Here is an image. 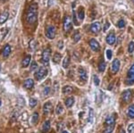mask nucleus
Returning a JSON list of instances; mask_svg holds the SVG:
<instances>
[{
	"label": "nucleus",
	"mask_w": 134,
	"mask_h": 133,
	"mask_svg": "<svg viewBox=\"0 0 134 133\" xmlns=\"http://www.w3.org/2000/svg\"><path fill=\"white\" fill-rule=\"evenodd\" d=\"M51 56V48H46L42 53V62L45 65H48L49 64V60H50Z\"/></svg>",
	"instance_id": "nucleus-3"
},
{
	"label": "nucleus",
	"mask_w": 134,
	"mask_h": 133,
	"mask_svg": "<svg viewBox=\"0 0 134 133\" xmlns=\"http://www.w3.org/2000/svg\"><path fill=\"white\" fill-rule=\"evenodd\" d=\"M106 57L108 60H110L112 58V51L110 49L106 50Z\"/></svg>",
	"instance_id": "nucleus-38"
},
{
	"label": "nucleus",
	"mask_w": 134,
	"mask_h": 133,
	"mask_svg": "<svg viewBox=\"0 0 134 133\" xmlns=\"http://www.w3.org/2000/svg\"><path fill=\"white\" fill-rule=\"evenodd\" d=\"M56 28L52 25H49L46 27V37L49 40H54V36H56Z\"/></svg>",
	"instance_id": "nucleus-5"
},
{
	"label": "nucleus",
	"mask_w": 134,
	"mask_h": 133,
	"mask_svg": "<svg viewBox=\"0 0 134 133\" xmlns=\"http://www.w3.org/2000/svg\"><path fill=\"white\" fill-rule=\"evenodd\" d=\"M114 122H115L114 118L112 115H109L106 119V126H108V125H114Z\"/></svg>",
	"instance_id": "nucleus-20"
},
{
	"label": "nucleus",
	"mask_w": 134,
	"mask_h": 133,
	"mask_svg": "<svg viewBox=\"0 0 134 133\" xmlns=\"http://www.w3.org/2000/svg\"><path fill=\"white\" fill-rule=\"evenodd\" d=\"M122 133H125V131H124V130H122Z\"/></svg>",
	"instance_id": "nucleus-45"
},
{
	"label": "nucleus",
	"mask_w": 134,
	"mask_h": 133,
	"mask_svg": "<svg viewBox=\"0 0 134 133\" xmlns=\"http://www.w3.org/2000/svg\"><path fill=\"white\" fill-rule=\"evenodd\" d=\"M26 20L30 24H33L37 22V20H38V4L36 3H33L30 6L29 9H28Z\"/></svg>",
	"instance_id": "nucleus-1"
},
{
	"label": "nucleus",
	"mask_w": 134,
	"mask_h": 133,
	"mask_svg": "<svg viewBox=\"0 0 134 133\" xmlns=\"http://www.w3.org/2000/svg\"><path fill=\"white\" fill-rule=\"evenodd\" d=\"M9 17L8 12H4L0 14V24H3L7 21V19Z\"/></svg>",
	"instance_id": "nucleus-15"
},
{
	"label": "nucleus",
	"mask_w": 134,
	"mask_h": 133,
	"mask_svg": "<svg viewBox=\"0 0 134 133\" xmlns=\"http://www.w3.org/2000/svg\"><path fill=\"white\" fill-rule=\"evenodd\" d=\"M109 26H110V24H109V22H107L106 24V25H105V27H104V31L106 30L109 28Z\"/></svg>",
	"instance_id": "nucleus-41"
},
{
	"label": "nucleus",
	"mask_w": 134,
	"mask_h": 133,
	"mask_svg": "<svg viewBox=\"0 0 134 133\" xmlns=\"http://www.w3.org/2000/svg\"><path fill=\"white\" fill-rule=\"evenodd\" d=\"M106 62H104V61H102V62H100V64H98V70L99 72H103L106 70Z\"/></svg>",
	"instance_id": "nucleus-28"
},
{
	"label": "nucleus",
	"mask_w": 134,
	"mask_h": 133,
	"mask_svg": "<svg viewBox=\"0 0 134 133\" xmlns=\"http://www.w3.org/2000/svg\"><path fill=\"white\" fill-rule=\"evenodd\" d=\"M126 83H127L128 85H132V84H134V64L130 66V70L128 72Z\"/></svg>",
	"instance_id": "nucleus-4"
},
{
	"label": "nucleus",
	"mask_w": 134,
	"mask_h": 133,
	"mask_svg": "<svg viewBox=\"0 0 134 133\" xmlns=\"http://www.w3.org/2000/svg\"><path fill=\"white\" fill-rule=\"evenodd\" d=\"M50 92V88L49 87H46L45 88V90H44V95H48V93Z\"/></svg>",
	"instance_id": "nucleus-39"
},
{
	"label": "nucleus",
	"mask_w": 134,
	"mask_h": 133,
	"mask_svg": "<svg viewBox=\"0 0 134 133\" xmlns=\"http://www.w3.org/2000/svg\"><path fill=\"white\" fill-rule=\"evenodd\" d=\"M78 16L80 18V20H83L84 17H85V12H84V8L82 6H80L78 11Z\"/></svg>",
	"instance_id": "nucleus-27"
},
{
	"label": "nucleus",
	"mask_w": 134,
	"mask_h": 133,
	"mask_svg": "<svg viewBox=\"0 0 134 133\" xmlns=\"http://www.w3.org/2000/svg\"><path fill=\"white\" fill-rule=\"evenodd\" d=\"M46 74H48V69H46V67L42 66V67H40V68L38 69V71L35 73V78H36V80H43L46 77Z\"/></svg>",
	"instance_id": "nucleus-2"
},
{
	"label": "nucleus",
	"mask_w": 134,
	"mask_h": 133,
	"mask_svg": "<svg viewBox=\"0 0 134 133\" xmlns=\"http://www.w3.org/2000/svg\"><path fill=\"white\" fill-rule=\"evenodd\" d=\"M132 1H133V2H134V0H132Z\"/></svg>",
	"instance_id": "nucleus-48"
},
{
	"label": "nucleus",
	"mask_w": 134,
	"mask_h": 133,
	"mask_svg": "<svg viewBox=\"0 0 134 133\" xmlns=\"http://www.w3.org/2000/svg\"><path fill=\"white\" fill-rule=\"evenodd\" d=\"M101 30V24L100 22H96L92 23L91 24V26H90V31L92 32V33H98L99 31H100Z\"/></svg>",
	"instance_id": "nucleus-7"
},
{
	"label": "nucleus",
	"mask_w": 134,
	"mask_h": 133,
	"mask_svg": "<svg viewBox=\"0 0 134 133\" xmlns=\"http://www.w3.org/2000/svg\"><path fill=\"white\" fill-rule=\"evenodd\" d=\"M114 125H108L106 126V129L105 130L104 133H111L114 130Z\"/></svg>",
	"instance_id": "nucleus-30"
},
{
	"label": "nucleus",
	"mask_w": 134,
	"mask_h": 133,
	"mask_svg": "<svg viewBox=\"0 0 134 133\" xmlns=\"http://www.w3.org/2000/svg\"><path fill=\"white\" fill-rule=\"evenodd\" d=\"M90 48H91V50H93L95 52H96V51H98V50L100 49V45H99V43L96 41V40H94V38H92V40L90 41Z\"/></svg>",
	"instance_id": "nucleus-8"
},
{
	"label": "nucleus",
	"mask_w": 134,
	"mask_h": 133,
	"mask_svg": "<svg viewBox=\"0 0 134 133\" xmlns=\"http://www.w3.org/2000/svg\"><path fill=\"white\" fill-rule=\"evenodd\" d=\"M38 112H34V114L32 115V123L36 124V123L38 122Z\"/></svg>",
	"instance_id": "nucleus-31"
},
{
	"label": "nucleus",
	"mask_w": 134,
	"mask_h": 133,
	"mask_svg": "<svg viewBox=\"0 0 134 133\" xmlns=\"http://www.w3.org/2000/svg\"><path fill=\"white\" fill-rule=\"evenodd\" d=\"M61 58H62L61 54H59V53H56V54H54V56H53V62H54V64H59L61 61Z\"/></svg>",
	"instance_id": "nucleus-22"
},
{
	"label": "nucleus",
	"mask_w": 134,
	"mask_h": 133,
	"mask_svg": "<svg viewBox=\"0 0 134 133\" xmlns=\"http://www.w3.org/2000/svg\"><path fill=\"white\" fill-rule=\"evenodd\" d=\"M37 103H38V101H37V99H35V98H30L29 101V104H30V107H35L36 106H37Z\"/></svg>",
	"instance_id": "nucleus-29"
},
{
	"label": "nucleus",
	"mask_w": 134,
	"mask_h": 133,
	"mask_svg": "<svg viewBox=\"0 0 134 133\" xmlns=\"http://www.w3.org/2000/svg\"><path fill=\"white\" fill-rule=\"evenodd\" d=\"M128 51L129 53H132L134 51V42L132 41L129 44V48H128Z\"/></svg>",
	"instance_id": "nucleus-33"
},
{
	"label": "nucleus",
	"mask_w": 134,
	"mask_h": 133,
	"mask_svg": "<svg viewBox=\"0 0 134 133\" xmlns=\"http://www.w3.org/2000/svg\"><path fill=\"white\" fill-rule=\"evenodd\" d=\"M127 133H134V123H130L129 125Z\"/></svg>",
	"instance_id": "nucleus-35"
},
{
	"label": "nucleus",
	"mask_w": 134,
	"mask_h": 133,
	"mask_svg": "<svg viewBox=\"0 0 134 133\" xmlns=\"http://www.w3.org/2000/svg\"><path fill=\"white\" fill-rule=\"evenodd\" d=\"M72 92V88L71 86H65V87L63 88V93L65 94V95H69Z\"/></svg>",
	"instance_id": "nucleus-26"
},
{
	"label": "nucleus",
	"mask_w": 134,
	"mask_h": 133,
	"mask_svg": "<svg viewBox=\"0 0 134 133\" xmlns=\"http://www.w3.org/2000/svg\"><path fill=\"white\" fill-rule=\"evenodd\" d=\"M72 12H74V22L75 25H78V22H77V20H76V15H75V12H74V10L72 11Z\"/></svg>",
	"instance_id": "nucleus-40"
},
{
	"label": "nucleus",
	"mask_w": 134,
	"mask_h": 133,
	"mask_svg": "<svg viewBox=\"0 0 134 133\" xmlns=\"http://www.w3.org/2000/svg\"><path fill=\"white\" fill-rule=\"evenodd\" d=\"M74 98H72V96H70V98H68L66 100H65V106L66 107H68V108H70V107H72V106H74Z\"/></svg>",
	"instance_id": "nucleus-18"
},
{
	"label": "nucleus",
	"mask_w": 134,
	"mask_h": 133,
	"mask_svg": "<svg viewBox=\"0 0 134 133\" xmlns=\"http://www.w3.org/2000/svg\"><path fill=\"white\" fill-rule=\"evenodd\" d=\"M117 26L120 28V29H122V28H124V26H125V22L122 19V20H120L119 22H118V24H117Z\"/></svg>",
	"instance_id": "nucleus-36"
},
{
	"label": "nucleus",
	"mask_w": 134,
	"mask_h": 133,
	"mask_svg": "<svg viewBox=\"0 0 134 133\" xmlns=\"http://www.w3.org/2000/svg\"><path fill=\"white\" fill-rule=\"evenodd\" d=\"M37 46H38V42H37V40H30V49H32V51H34V50L37 49Z\"/></svg>",
	"instance_id": "nucleus-24"
},
{
	"label": "nucleus",
	"mask_w": 134,
	"mask_h": 133,
	"mask_svg": "<svg viewBox=\"0 0 134 133\" xmlns=\"http://www.w3.org/2000/svg\"><path fill=\"white\" fill-rule=\"evenodd\" d=\"M50 129V122L49 121H46L42 126V132L43 133H46Z\"/></svg>",
	"instance_id": "nucleus-19"
},
{
	"label": "nucleus",
	"mask_w": 134,
	"mask_h": 133,
	"mask_svg": "<svg viewBox=\"0 0 134 133\" xmlns=\"http://www.w3.org/2000/svg\"><path fill=\"white\" fill-rule=\"evenodd\" d=\"M34 86V81L32 79H27L24 82H23V88L26 90H30Z\"/></svg>",
	"instance_id": "nucleus-11"
},
{
	"label": "nucleus",
	"mask_w": 134,
	"mask_h": 133,
	"mask_svg": "<svg viewBox=\"0 0 134 133\" xmlns=\"http://www.w3.org/2000/svg\"><path fill=\"white\" fill-rule=\"evenodd\" d=\"M63 112H64V106L61 103H59V104H57L56 108V114H63Z\"/></svg>",
	"instance_id": "nucleus-25"
},
{
	"label": "nucleus",
	"mask_w": 134,
	"mask_h": 133,
	"mask_svg": "<svg viewBox=\"0 0 134 133\" xmlns=\"http://www.w3.org/2000/svg\"><path fill=\"white\" fill-rule=\"evenodd\" d=\"M30 59H32V56H30V54H28L25 58L22 60V66L23 68H26V67L29 66L30 62Z\"/></svg>",
	"instance_id": "nucleus-16"
},
{
	"label": "nucleus",
	"mask_w": 134,
	"mask_h": 133,
	"mask_svg": "<svg viewBox=\"0 0 134 133\" xmlns=\"http://www.w3.org/2000/svg\"><path fill=\"white\" fill-rule=\"evenodd\" d=\"M1 104H2V101H1V98H0V106H1Z\"/></svg>",
	"instance_id": "nucleus-43"
},
{
	"label": "nucleus",
	"mask_w": 134,
	"mask_h": 133,
	"mask_svg": "<svg viewBox=\"0 0 134 133\" xmlns=\"http://www.w3.org/2000/svg\"><path fill=\"white\" fill-rule=\"evenodd\" d=\"M10 53H11V46H9V45H6V46L4 48V49H3V51H2V56H4V58H6V57H8L9 56Z\"/></svg>",
	"instance_id": "nucleus-14"
},
{
	"label": "nucleus",
	"mask_w": 134,
	"mask_h": 133,
	"mask_svg": "<svg viewBox=\"0 0 134 133\" xmlns=\"http://www.w3.org/2000/svg\"><path fill=\"white\" fill-rule=\"evenodd\" d=\"M128 115L132 119L134 118V104H130L128 108Z\"/></svg>",
	"instance_id": "nucleus-21"
},
{
	"label": "nucleus",
	"mask_w": 134,
	"mask_h": 133,
	"mask_svg": "<svg viewBox=\"0 0 134 133\" xmlns=\"http://www.w3.org/2000/svg\"><path fill=\"white\" fill-rule=\"evenodd\" d=\"M69 64H70V56H66L64 57V59L63 60V67L64 69H66V68H68Z\"/></svg>",
	"instance_id": "nucleus-23"
},
{
	"label": "nucleus",
	"mask_w": 134,
	"mask_h": 133,
	"mask_svg": "<svg viewBox=\"0 0 134 133\" xmlns=\"http://www.w3.org/2000/svg\"><path fill=\"white\" fill-rule=\"evenodd\" d=\"M63 133H69V132H67V131H65V130H64V131H63Z\"/></svg>",
	"instance_id": "nucleus-44"
},
{
	"label": "nucleus",
	"mask_w": 134,
	"mask_h": 133,
	"mask_svg": "<svg viewBox=\"0 0 134 133\" xmlns=\"http://www.w3.org/2000/svg\"><path fill=\"white\" fill-rule=\"evenodd\" d=\"M0 70H1V67H0Z\"/></svg>",
	"instance_id": "nucleus-47"
},
{
	"label": "nucleus",
	"mask_w": 134,
	"mask_h": 133,
	"mask_svg": "<svg viewBox=\"0 0 134 133\" xmlns=\"http://www.w3.org/2000/svg\"><path fill=\"white\" fill-rule=\"evenodd\" d=\"M3 1H6V0H3Z\"/></svg>",
	"instance_id": "nucleus-46"
},
{
	"label": "nucleus",
	"mask_w": 134,
	"mask_h": 133,
	"mask_svg": "<svg viewBox=\"0 0 134 133\" xmlns=\"http://www.w3.org/2000/svg\"><path fill=\"white\" fill-rule=\"evenodd\" d=\"M62 43H63V41H60V42H59V46H58V48H59V49H62V48H63V45H64V44H63V45H62Z\"/></svg>",
	"instance_id": "nucleus-42"
},
{
	"label": "nucleus",
	"mask_w": 134,
	"mask_h": 133,
	"mask_svg": "<svg viewBox=\"0 0 134 133\" xmlns=\"http://www.w3.org/2000/svg\"><path fill=\"white\" fill-rule=\"evenodd\" d=\"M72 28V21H71V18L69 16H65L64 20V30L68 31L70 30Z\"/></svg>",
	"instance_id": "nucleus-9"
},
{
	"label": "nucleus",
	"mask_w": 134,
	"mask_h": 133,
	"mask_svg": "<svg viewBox=\"0 0 134 133\" xmlns=\"http://www.w3.org/2000/svg\"><path fill=\"white\" fill-rule=\"evenodd\" d=\"M80 40V32H75L74 35V42H78Z\"/></svg>",
	"instance_id": "nucleus-32"
},
{
	"label": "nucleus",
	"mask_w": 134,
	"mask_h": 133,
	"mask_svg": "<svg viewBox=\"0 0 134 133\" xmlns=\"http://www.w3.org/2000/svg\"><path fill=\"white\" fill-rule=\"evenodd\" d=\"M115 40H116V38H115L114 33H110L107 35L106 42L109 44V45H114V44L115 43Z\"/></svg>",
	"instance_id": "nucleus-13"
},
{
	"label": "nucleus",
	"mask_w": 134,
	"mask_h": 133,
	"mask_svg": "<svg viewBox=\"0 0 134 133\" xmlns=\"http://www.w3.org/2000/svg\"><path fill=\"white\" fill-rule=\"evenodd\" d=\"M94 83H95V85L96 86H98L99 85V79H98V77L96 76V75H94Z\"/></svg>",
	"instance_id": "nucleus-37"
},
{
	"label": "nucleus",
	"mask_w": 134,
	"mask_h": 133,
	"mask_svg": "<svg viewBox=\"0 0 134 133\" xmlns=\"http://www.w3.org/2000/svg\"><path fill=\"white\" fill-rule=\"evenodd\" d=\"M38 68V64H37V62H32V65H30V71L32 72H33V71H35L36 69Z\"/></svg>",
	"instance_id": "nucleus-34"
},
{
	"label": "nucleus",
	"mask_w": 134,
	"mask_h": 133,
	"mask_svg": "<svg viewBox=\"0 0 134 133\" xmlns=\"http://www.w3.org/2000/svg\"><path fill=\"white\" fill-rule=\"evenodd\" d=\"M52 109H53L52 103H51V102L45 103L44 106H43V112H44L45 114H49V112L52 111Z\"/></svg>",
	"instance_id": "nucleus-12"
},
{
	"label": "nucleus",
	"mask_w": 134,
	"mask_h": 133,
	"mask_svg": "<svg viewBox=\"0 0 134 133\" xmlns=\"http://www.w3.org/2000/svg\"><path fill=\"white\" fill-rule=\"evenodd\" d=\"M132 98V92L130 90H127L122 94V99L124 100V102L128 103L130 102V100Z\"/></svg>",
	"instance_id": "nucleus-6"
},
{
	"label": "nucleus",
	"mask_w": 134,
	"mask_h": 133,
	"mask_svg": "<svg viewBox=\"0 0 134 133\" xmlns=\"http://www.w3.org/2000/svg\"><path fill=\"white\" fill-rule=\"evenodd\" d=\"M79 73H80V78L82 80L86 81L88 80V75H87V72L84 70V69L80 68V71H79Z\"/></svg>",
	"instance_id": "nucleus-17"
},
{
	"label": "nucleus",
	"mask_w": 134,
	"mask_h": 133,
	"mask_svg": "<svg viewBox=\"0 0 134 133\" xmlns=\"http://www.w3.org/2000/svg\"><path fill=\"white\" fill-rule=\"evenodd\" d=\"M120 61L118 59H114L113 61V64H112V67H111V71L113 73H116L120 69Z\"/></svg>",
	"instance_id": "nucleus-10"
}]
</instances>
